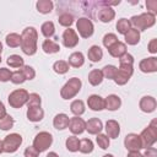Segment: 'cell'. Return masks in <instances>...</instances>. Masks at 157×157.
Returning a JSON list of instances; mask_svg holds the SVG:
<instances>
[{"label": "cell", "instance_id": "6da1fadb", "mask_svg": "<svg viewBox=\"0 0 157 157\" xmlns=\"http://www.w3.org/2000/svg\"><path fill=\"white\" fill-rule=\"evenodd\" d=\"M37 40H38V32L34 27L28 26L21 33V50L23 54L32 56L37 53Z\"/></svg>", "mask_w": 157, "mask_h": 157}, {"label": "cell", "instance_id": "7a4b0ae2", "mask_svg": "<svg viewBox=\"0 0 157 157\" xmlns=\"http://www.w3.org/2000/svg\"><path fill=\"white\" fill-rule=\"evenodd\" d=\"M131 28L137 29L139 32L146 31L147 28H151L156 23V16L150 12H142L140 15H134L130 20Z\"/></svg>", "mask_w": 157, "mask_h": 157}, {"label": "cell", "instance_id": "3957f363", "mask_svg": "<svg viewBox=\"0 0 157 157\" xmlns=\"http://www.w3.org/2000/svg\"><path fill=\"white\" fill-rule=\"evenodd\" d=\"M139 136H140V140L142 144V148L152 147L157 141V120L153 119L150 123V125L141 131V134Z\"/></svg>", "mask_w": 157, "mask_h": 157}, {"label": "cell", "instance_id": "277c9868", "mask_svg": "<svg viewBox=\"0 0 157 157\" xmlns=\"http://www.w3.org/2000/svg\"><path fill=\"white\" fill-rule=\"evenodd\" d=\"M82 82L78 77H71L60 90V96L63 99H71L76 97V94L81 91Z\"/></svg>", "mask_w": 157, "mask_h": 157}, {"label": "cell", "instance_id": "5b68a950", "mask_svg": "<svg viewBox=\"0 0 157 157\" xmlns=\"http://www.w3.org/2000/svg\"><path fill=\"white\" fill-rule=\"evenodd\" d=\"M28 92L25 90V88H17L15 91H12L9 97H7V102L9 104L15 108V109H18V108H22L26 103H27V99H28Z\"/></svg>", "mask_w": 157, "mask_h": 157}, {"label": "cell", "instance_id": "8992f818", "mask_svg": "<svg viewBox=\"0 0 157 157\" xmlns=\"http://www.w3.org/2000/svg\"><path fill=\"white\" fill-rule=\"evenodd\" d=\"M53 144V135L48 131H40L38 132L33 139V147L40 153L47 151Z\"/></svg>", "mask_w": 157, "mask_h": 157}, {"label": "cell", "instance_id": "52a82bcc", "mask_svg": "<svg viewBox=\"0 0 157 157\" xmlns=\"http://www.w3.org/2000/svg\"><path fill=\"white\" fill-rule=\"evenodd\" d=\"M22 136L17 132H12V134H9L5 136V139L2 140V148H4V152L6 153H13L16 152L20 146L22 145Z\"/></svg>", "mask_w": 157, "mask_h": 157}, {"label": "cell", "instance_id": "ba28073f", "mask_svg": "<svg viewBox=\"0 0 157 157\" xmlns=\"http://www.w3.org/2000/svg\"><path fill=\"white\" fill-rule=\"evenodd\" d=\"M76 29H77L80 37L90 38V37H92V34L94 32V26L88 17H80L76 21Z\"/></svg>", "mask_w": 157, "mask_h": 157}, {"label": "cell", "instance_id": "9c48e42d", "mask_svg": "<svg viewBox=\"0 0 157 157\" xmlns=\"http://www.w3.org/2000/svg\"><path fill=\"white\" fill-rule=\"evenodd\" d=\"M134 74V66H124V65H119V67L117 69V74L114 77V82L118 86H124L125 83H128V81L130 80V77Z\"/></svg>", "mask_w": 157, "mask_h": 157}, {"label": "cell", "instance_id": "30bf717a", "mask_svg": "<svg viewBox=\"0 0 157 157\" xmlns=\"http://www.w3.org/2000/svg\"><path fill=\"white\" fill-rule=\"evenodd\" d=\"M61 38H63V44L66 48H75L80 42L77 32L75 29H72V28H66L64 31Z\"/></svg>", "mask_w": 157, "mask_h": 157}, {"label": "cell", "instance_id": "8fae6325", "mask_svg": "<svg viewBox=\"0 0 157 157\" xmlns=\"http://www.w3.org/2000/svg\"><path fill=\"white\" fill-rule=\"evenodd\" d=\"M124 146L128 151H140L142 148L140 136L137 134H134V132L128 134L124 139Z\"/></svg>", "mask_w": 157, "mask_h": 157}, {"label": "cell", "instance_id": "7c38bea8", "mask_svg": "<svg viewBox=\"0 0 157 157\" xmlns=\"http://www.w3.org/2000/svg\"><path fill=\"white\" fill-rule=\"evenodd\" d=\"M67 128L72 135H81L83 131H86V121L80 117H72L70 118Z\"/></svg>", "mask_w": 157, "mask_h": 157}, {"label": "cell", "instance_id": "4fadbf2b", "mask_svg": "<svg viewBox=\"0 0 157 157\" xmlns=\"http://www.w3.org/2000/svg\"><path fill=\"white\" fill-rule=\"evenodd\" d=\"M139 69L140 71L145 74H151L157 71V56H150L145 58L139 63Z\"/></svg>", "mask_w": 157, "mask_h": 157}, {"label": "cell", "instance_id": "5bb4252c", "mask_svg": "<svg viewBox=\"0 0 157 157\" xmlns=\"http://www.w3.org/2000/svg\"><path fill=\"white\" fill-rule=\"evenodd\" d=\"M139 107L144 113H152L157 108V101L152 96H144L139 102Z\"/></svg>", "mask_w": 157, "mask_h": 157}, {"label": "cell", "instance_id": "9a60e30c", "mask_svg": "<svg viewBox=\"0 0 157 157\" xmlns=\"http://www.w3.org/2000/svg\"><path fill=\"white\" fill-rule=\"evenodd\" d=\"M98 6H101L99 1H98ZM114 17H115V11L113 7H109V6H101L99 7L98 13H97L98 21H101L102 23H108L112 20H114Z\"/></svg>", "mask_w": 157, "mask_h": 157}, {"label": "cell", "instance_id": "2e32d148", "mask_svg": "<svg viewBox=\"0 0 157 157\" xmlns=\"http://www.w3.org/2000/svg\"><path fill=\"white\" fill-rule=\"evenodd\" d=\"M87 105L93 112H101L104 109V98L99 94H91L87 98Z\"/></svg>", "mask_w": 157, "mask_h": 157}, {"label": "cell", "instance_id": "e0dca14e", "mask_svg": "<svg viewBox=\"0 0 157 157\" xmlns=\"http://www.w3.org/2000/svg\"><path fill=\"white\" fill-rule=\"evenodd\" d=\"M104 129H105V135L109 139H117L120 135V125L114 119L107 120V123L104 125Z\"/></svg>", "mask_w": 157, "mask_h": 157}, {"label": "cell", "instance_id": "ac0fdd59", "mask_svg": "<svg viewBox=\"0 0 157 157\" xmlns=\"http://www.w3.org/2000/svg\"><path fill=\"white\" fill-rule=\"evenodd\" d=\"M103 130V123L98 118H91L86 121V131L91 135H98Z\"/></svg>", "mask_w": 157, "mask_h": 157}, {"label": "cell", "instance_id": "d6986e66", "mask_svg": "<svg viewBox=\"0 0 157 157\" xmlns=\"http://www.w3.org/2000/svg\"><path fill=\"white\" fill-rule=\"evenodd\" d=\"M121 107V98L118 94H109L104 98V109L110 112L118 110Z\"/></svg>", "mask_w": 157, "mask_h": 157}, {"label": "cell", "instance_id": "ffe728a7", "mask_svg": "<svg viewBox=\"0 0 157 157\" xmlns=\"http://www.w3.org/2000/svg\"><path fill=\"white\" fill-rule=\"evenodd\" d=\"M27 119L32 123H38L44 118V110L40 107H31L27 108Z\"/></svg>", "mask_w": 157, "mask_h": 157}, {"label": "cell", "instance_id": "44dd1931", "mask_svg": "<svg viewBox=\"0 0 157 157\" xmlns=\"http://www.w3.org/2000/svg\"><path fill=\"white\" fill-rule=\"evenodd\" d=\"M69 121H70V118L65 113H59L53 119V126L56 130H65L69 126Z\"/></svg>", "mask_w": 157, "mask_h": 157}, {"label": "cell", "instance_id": "7402d4cb", "mask_svg": "<svg viewBox=\"0 0 157 157\" xmlns=\"http://www.w3.org/2000/svg\"><path fill=\"white\" fill-rule=\"evenodd\" d=\"M108 53H109L110 56L119 59L121 55H124L126 53V44L118 40L115 44H113L110 48H108Z\"/></svg>", "mask_w": 157, "mask_h": 157}, {"label": "cell", "instance_id": "603a6c76", "mask_svg": "<svg viewBox=\"0 0 157 157\" xmlns=\"http://www.w3.org/2000/svg\"><path fill=\"white\" fill-rule=\"evenodd\" d=\"M87 58L91 63H98L103 58V50L99 45H91L87 52Z\"/></svg>", "mask_w": 157, "mask_h": 157}, {"label": "cell", "instance_id": "cb8c5ba5", "mask_svg": "<svg viewBox=\"0 0 157 157\" xmlns=\"http://www.w3.org/2000/svg\"><path fill=\"white\" fill-rule=\"evenodd\" d=\"M67 64L72 67H81L83 64H85V55L81 53V52H74L69 55V59H67Z\"/></svg>", "mask_w": 157, "mask_h": 157}, {"label": "cell", "instance_id": "d4e9b609", "mask_svg": "<svg viewBox=\"0 0 157 157\" xmlns=\"http://www.w3.org/2000/svg\"><path fill=\"white\" fill-rule=\"evenodd\" d=\"M124 39H125V44L136 45L140 42V39H141V33L137 29H135V28H130L124 34Z\"/></svg>", "mask_w": 157, "mask_h": 157}, {"label": "cell", "instance_id": "484cf974", "mask_svg": "<svg viewBox=\"0 0 157 157\" xmlns=\"http://www.w3.org/2000/svg\"><path fill=\"white\" fill-rule=\"evenodd\" d=\"M42 49L45 54H55L60 52V45L52 39H45L42 43Z\"/></svg>", "mask_w": 157, "mask_h": 157}, {"label": "cell", "instance_id": "4316f807", "mask_svg": "<svg viewBox=\"0 0 157 157\" xmlns=\"http://www.w3.org/2000/svg\"><path fill=\"white\" fill-rule=\"evenodd\" d=\"M36 7H37V11L39 13H43V15H47V13H50L53 7H54V4L52 0H38L37 4H36Z\"/></svg>", "mask_w": 157, "mask_h": 157}, {"label": "cell", "instance_id": "83f0119b", "mask_svg": "<svg viewBox=\"0 0 157 157\" xmlns=\"http://www.w3.org/2000/svg\"><path fill=\"white\" fill-rule=\"evenodd\" d=\"M87 78H88L90 85H92V86H98V85L102 83V81H103L104 77H103L102 70H99V69H93V70L90 71Z\"/></svg>", "mask_w": 157, "mask_h": 157}, {"label": "cell", "instance_id": "f1b7e54d", "mask_svg": "<svg viewBox=\"0 0 157 157\" xmlns=\"http://www.w3.org/2000/svg\"><path fill=\"white\" fill-rule=\"evenodd\" d=\"M70 110H71V113L75 117H81L85 113V110H86V107H85L83 101H81V99L72 101L71 104H70Z\"/></svg>", "mask_w": 157, "mask_h": 157}, {"label": "cell", "instance_id": "f546056e", "mask_svg": "<svg viewBox=\"0 0 157 157\" xmlns=\"http://www.w3.org/2000/svg\"><path fill=\"white\" fill-rule=\"evenodd\" d=\"M6 63L12 69H21L23 65H25V60L22 56L17 55V54H12V55H9L7 59H6Z\"/></svg>", "mask_w": 157, "mask_h": 157}, {"label": "cell", "instance_id": "4dcf8cb0", "mask_svg": "<svg viewBox=\"0 0 157 157\" xmlns=\"http://www.w3.org/2000/svg\"><path fill=\"white\" fill-rule=\"evenodd\" d=\"M40 32H42V34L47 39H50L54 36V33H55V26H54V23L52 21H45L40 26Z\"/></svg>", "mask_w": 157, "mask_h": 157}, {"label": "cell", "instance_id": "1f68e13d", "mask_svg": "<svg viewBox=\"0 0 157 157\" xmlns=\"http://www.w3.org/2000/svg\"><path fill=\"white\" fill-rule=\"evenodd\" d=\"M5 43L10 48H17L21 45V34L18 33H9L5 37Z\"/></svg>", "mask_w": 157, "mask_h": 157}, {"label": "cell", "instance_id": "d6a6232c", "mask_svg": "<svg viewBox=\"0 0 157 157\" xmlns=\"http://www.w3.org/2000/svg\"><path fill=\"white\" fill-rule=\"evenodd\" d=\"M93 148H94V145H93V142H92V140L91 139H82V140H80V146H78V151L81 152V153H83V155H88V153H91L92 151H93Z\"/></svg>", "mask_w": 157, "mask_h": 157}, {"label": "cell", "instance_id": "836d02e7", "mask_svg": "<svg viewBox=\"0 0 157 157\" xmlns=\"http://www.w3.org/2000/svg\"><path fill=\"white\" fill-rule=\"evenodd\" d=\"M74 21H75L74 16H72L71 13H69V12H63V13H60L59 17H58L59 25L63 26V27H66V28H70V26L74 23Z\"/></svg>", "mask_w": 157, "mask_h": 157}, {"label": "cell", "instance_id": "e575fe53", "mask_svg": "<svg viewBox=\"0 0 157 157\" xmlns=\"http://www.w3.org/2000/svg\"><path fill=\"white\" fill-rule=\"evenodd\" d=\"M70 69V65L67 64V61L65 60H56L54 64H53V70L54 72L59 74V75H64L69 71Z\"/></svg>", "mask_w": 157, "mask_h": 157}, {"label": "cell", "instance_id": "d590c367", "mask_svg": "<svg viewBox=\"0 0 157 157\" xmlns=\"http://www.w3.org/2000/svg\"><path fill=\"white\" fill-rule=\"evenodd\" d=\"M65 146L67 148V151L70 152H77L78 151V146H80V140L78 137H76L75 135L69 136L65 141Z\"/></svg>", "mask_w": 157, "mask_h": 157}, {"label": "cell", "instance_id": "8d00e7d4", "mask_svg": "<svg viewBox=\"0 0 157 157\" xmlns=\"http://www.w3.org/2000/svg\"><path fill=\"white\" fill-rule=\"evenodd\" d=\"M13 124H15V120L10 114H5L2 118H0V130L7 131L13 128Z\"/></svg>", "mask_w": 157, "mask_h": 157}, {"label": "cell", "instance_id": "74e56055", "mask_svg": "<svg viewBox=\"0 0 157 157\" xmlns=\"http://www.w3.org/2000/svg\"><path fill=\"white\" fill-rule=\"evenodd\" d=\"M115 27H117L118 33H120V34L124 36V34L131 28V25H130V21H129L128 18H124V17H123V18H119V20H118Z\"/></svg>", "mask_w": 157, "mask_h": 157}, {"label": "cell", "instance_id": "f35d334b", "mask_svg": "<svg viewBox=\"0 0 157 157\" xmlns=\"http://www.w3.org/2000/svg\"><path fill=\"white\" fill-rule=\"evenodd\" d=\"M117 69L118 67L114 66V65H105V66H103V69H102L103 77L108 78V80H114L115 74H117Z\"/></svg>", "mask_w": 157, "mask_h": 157}, {"label": "cell", "instance_id": "ab89813d", "mask_svg": "<svg viewBox=\"0 0 157 157\" xmlns=\"http://www.w3.org/2000/svg\"><path fill=\"white\" fill-rule=\"evenodd\" d=\"M26 104H27V108H31V107H40L42 98H40V96L38 93H29Z\"/></svg>", "mask_w": 157, "mask_h": 157}, {"label": "cell", "instance_id": "60d3db41", "mask_svg": "<svg viewBox=\"0 0 157 157\" xmlns=\"http://www.w3.org/2000/svg\"><path fill=\"white\" fill-rule=\"evenodd\" d=\"M96 142H97L98 147H101L102 150H107L110 145V139L105 134H98L96 137Z\"/></svg>", "mask_w": 157, "mask_h": 157}, {"label": "cell", "instance_id": "b9f144b4", "mask_svg": "<svg viewBox=\"0 0 157 157\" xmlns=\"http://www.w3.org/2000/svg\"><path fill=\"white\" fill-rule=\"evenodd\" d=\"M118 42V37H117V34L115 33H107V34H104V37H103V39H102V43H103V45L108 49V48H110L113 44H115Z\"/></svg>", "mask_w": 157, "mask_h": 157}, {"label": "cell", "instance_id": "7bdbcfd3", "mask_svg": "<svg viewBox=\"0 0 157 157\" xmlns=\"http://www.w3.org/2000/svg\"><path fill=\"white\" fill-rule=\"evenodd\" d=\"M20 70L23 74V76H25L26 80H33L36 77V70L32 66H29V65H23Z\"/></svg>", "mask_w": 157, "mask_h": 157}, {"label": "cell", "instance_id": "ee69618b", "mask_svg": "<svg viewBox=\"0 0 157 157\" xmlns=\"http://www.w3.org/2000/svg\"><path fill=\"white\" fill-rule=\"evenodd\" d=\"M10 81H11L13 85H21V83H23V82L26 81V78H25L23 74L21 72V70H16V71H12Z\"/></svg>", "mask_w": 157, "mask_h": 157}, {"label": "cell", "instance_id": "f6af8a7d", "mask_svg": "<svg viewBox=\"0 0 157 157\" xmlns=\"http://www.w3.org/2000/svg\"><path fill=\"white\" fill-rule=\"evenodd\" d=\"M119 65H124V66H134V56L126 52L124 55H121V56L119 58Z\"/></svg>", "mask_w": 157, "mask_h": 157}, {"label": "cell", "instance_id": "bcb514c9", "mask_svg": "<svg viewBox=\"0 0 157 157\" xmlns=\"http://www.w3.org/2000/svg\"><path fill=\"white\" fill-rule=\"evenodd\" d=\"M12 71L7 67H0V82H7L11 78Z\"/></svg>", "mask_w": 157, "mask_h": 157}, {"label": "cell", "instance_id": "7dc6e473", "mask_svg": "<svg viewBox=\"0 0 157 157\" xmlns=\"http://www.w3.org/2000/svg\"><path fill=\"white\" fill-rule=\"evenodd\" d=\"M146 7L148 10L147 12L156 16V13H157V1L156 0H147L146 1Z\"/></svg>", "mask_w": 157, "mask_h": 157}, {"label": "cell", "instance_id": "c3c4849f", "mask_svg": "<svg viewBox=\"0 0 157 157\" xmlns=\"http://www.w3.org/2000/svg\"><path fill=\"white\" fill-rule=\"evenodd\" d=\"M23 156H25V157H38V156H39V152H38L33 146H28V147L25 150Z\"/></svg>", "mask_w": 157, "mask_h": 157}, {"label": "cell", "instance_id": "681fc988", "mask_svg": "<svg viewBox=\"0 0 157 157\" xmlns=\"http://www.w3.org/2000/svg\"><path fill=\"white\" fill-rule=\"evenodd\" d=\"M142 157H157V148L156 147H148L145 148V152L142 153Z\"/></svg>", "mask_w": 157, "mask_h": 157}, {"label": "cell", "instance_id": "f907efd6", "mask_svg": "<svg viewBox=\"0 0 157 157\" xmlns=\"http://www.w3.org/2000/svg\"><path fill=\"white\" fill-rule=\"evenodd\" d=\"M147 48H148V52H150L151 54H156V53H157V39H156V38L151 39V40L148 42Z\"/></svg>", "mask_w": 157, "mask_h": 157}, {"label": "cell", "instance_id": "816d5d0a", "mask_svg": "<svg viewBox=\"0 0 157 157\" xmlns=\"http://www.w3.org/2000/svg\"><path fill=\"white\" fill-rule=\"evenodd\" d=\"M128 157H142V153L140 151H129Z\"/></svg>", "mask_w": 157, "mask_h": 157}, {"label": "cell", "instance_id": "f5cc1de1", "mask_svg": "<svg viewBox=\"0 0 157 157\" xmlns=\"http://www.w3.org/2000/svg\"><path fill=\"white\" fill-rule=\"evenodd\" d=\"M5 114H7V113H6V108H5L4 103L0 101V118H2Z\"/></svg>", "mask_w": 157, "mask_h": 157}, {"label": "cell", "instance_id": "db71d44e", "mask_svg": "<svg viewBox=\"0 0 157 157\" xmlns=\"http://www.w3.org/2000/svg\"><path fill=\"white\" fill-rule=\"evenodd\" d=\"M45 157H59V155L56 153V152H54V151H52V152H49Z\"/></svg>", "mask_w": 157, "mask_h": 157}, {"label": "cell", "instance_id": "11a10c76", "mask_svg": "<svg viewBox=\"0 0 157 157\" xmlns=\"http://www.w3.org/2000/svg\"><path fill=\"white\" fill-rule=\"evenodd\" d=\"M4 152V148H2V140H0V153Z\"/></svg>", "mask_w": 157, "mask_h": 157}, {"label": "cell", "instance_id": "9f6ffc18", "mask_svg": "<svg viewBox=\"0 0 157 157\" xmlns=\"http://www.w3.org/2000/svg\"><path fill=\"white\" fill-rule=\"evenodd\" d=\"M103 157H114V156H113V155H110V153H107V155H104Z\"/></svg>", "mask_w": 157, "mask_h": 157}, {"label": "cell", "instance_id": "6f0895ef", "mask_svg": "<svg viewBox=\"0 0 157 157\" xmlns=\"http://www.w3.org/2000/svg\"><path fill=\"white\" fill-rule=\"evenodd\" d=\"M1 53H2V43L0 42V55H1Z\"/></svg>", "mask_w": 157, "mask_h": 157}, {"label": "cell", "instance_id": "680465c9", "mask_svg": "<svg viewBox=\"0 0 157 157\" xmlns=\"http://www.w3.org/2000/svg\"><path fill=\"white\" fill-rule=\"evenodd\" d=\"M1 60H2V59H1V55H0V63H1Z\"/></svg>", "mask_w": 157, "mask_h": 157}]
</instances>
